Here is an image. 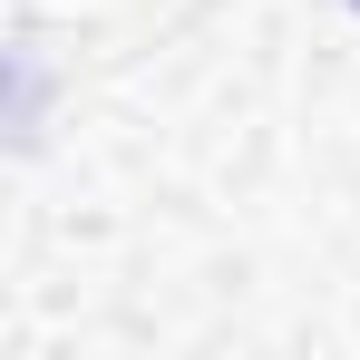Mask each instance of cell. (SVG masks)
<instances>
[{"label": "cell", "mask_w": 360, "mask_h": 360, "mask_svg": "<svg viewBox=\"0 0 360 360\" xmlns=\"http://www.w3.org/2000/svg\"><path fill=\"white\" fill-rule=\"evenodd\" d=\"M351 10H360V0H351Z\"/></svg>", "instance_id": "6da1fadb"}]
</instances>
